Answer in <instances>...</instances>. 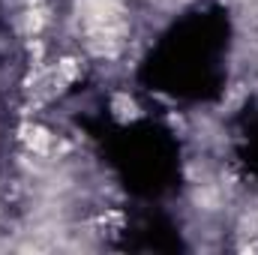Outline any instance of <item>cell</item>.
Segmentation results:
<instances>
[{
	"label": "cell",
	"instance_id": "6da1fadb",
	"mask_svg": "<svg viewBox=\"0 0 258 255\" xmlns=\"http://www.w3.org/2000/svg\"><path fill=\"white\" fill-rule=\"evenodd\" d=\"M24 141H27V147L33 150V153H39V156H45L48 150H51V132L45 126H24V135H21Z\"/></svg>",
	"mask_w": 258,
	"mask_h": 255
},
{
	"label": "cell",
	"instance_id": "3957f363",
	"mask_svg": "<svg viewBox=\"0 0 258 255\" xmlns=\"http://www.w3.org/2000/svg\"><path fill=\"white\" fill-rule=\"evenodd\" d=\"M57 75H60L63 81H75V78L81 75V66H78L75 57H63V60L57 63Z\"/></svg>",
	"mask_w": 258,
	"mask_h": 255
},
{
	"label": "cell",
	"instance_id": "7a4b0ae2",
	"mask_svg": "<svg viewBox=\"0 0 258 255\" xmlns=\"http://www.w3.org/2000/svg\"><path fill=\"white\" fill-rule=\"evenodd\" d=\"M111 111H114V117H117V120H123V123H126V120H135V117H141L138 105L129 99L126 93H117V96H114V102H111Z\"/></svg>",
	"mask_w": 258,
	"mask_h": 255
}]
</instances>
